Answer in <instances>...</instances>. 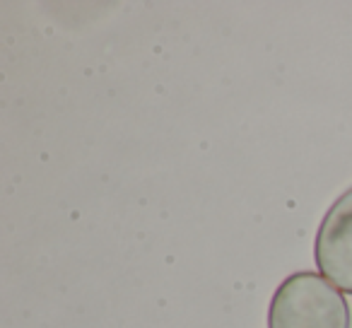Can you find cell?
<instances>
[{"label": "cell", "instance_id": "1", "mask_svg": "<svg viewBox=\"0 0 352 328\" xmlns=\"http://www.w3.org/2000/svg\"><path fill=\"white\" fill-rule=\"evenodd\" d=\"M268 328H352L350 304L321 273L297 270L270 297Z\"/></svg>", "mask_w": 352, "mask_h": 328}, {"label": "cell", "instance_id": "2", "mask_svg": "<svg viewBox=\"0 0 352 328\" xmlns=\"http://www.w3.org/2000/svg\"><path fill=\"white\" fill-rule=\"evenodd\" d=\"M314 261L328 283L352 294V186L323 215L314 239Z\"/></svg>", "mask_w": 352, "mask_h": 328}]
</instances>
